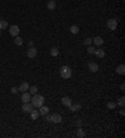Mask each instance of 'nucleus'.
<instances>
[{
	"label": "nucleus",
	"mask_w": 125,
	"mask_h": 138,
	"mask_svg": "<svg viewBox=\"0 0 125 138\" xmlns=\"http://www.w3.org/2000/svg\"><path fill=\"white\" fill-rule=\"evenodd\" d=\"M40 114H39V111L38 109H31V112H30V117H31V120H38V117H39Z\"/></svg>",
	"instance_id": "16"
},
{
	"label": "nucleus",
	"mask_w": 125,
	"mask_h": 138,
	"mask_svg": "<svg viewBox=\"0 0 125 138\" xmlns=\"http://www.w3.org/2000/svg\"><path fill=\"white\" fill-rule=\"evenodd\" d=\"M106 107L109 108V109H114V108L116 107V102H108L106 103Z\"/></svg>",
	"instance_id": "25"
},
{
	"label": "nucleus",
	"mask_w": 125,
	"mask_h": 138,
	"mask_svg": "<svg viewBox=\"0 0 125 138\" xmlns=\"http://www.w3.org/2000/svg\"><path fill=\"white\" fill-rule=\"evenodd\" d=\"M14 42H15V45H16V46H21L24 41H23V39H21V37H20V36L18 35V36H15V40H14Z\"/></svg>",
	"instance_id": "21"
},
{
	"label": "nucleus",
	"mask_w": 125,
	"mask_h": 138,
	"mask_svg": "<svg viewBox=\"0 0 125 138\" xmlns=\"http://www.w3.org/2000/svg\"><path fill=\"white\" fill-rule=\"evenodd\" d=\"M8 28V22L5 20H0V30H5Z\"/></svg>",
	"instance_id": "24"
},
{
	"label": "nucleus",
	"mask_w": 125,
	"mask_h": 138,
	"mask_svg": "<svg viewBox=\"0 0 125 138\" xmlns=\"http://www.w3.org/2000/svg\"><path fill=\"white\" fill-rule=\"evenodd\" d=\"M76 136H78V137H80V138H84V137H85V133L83 132V129H81V128H78Z\"/></svg>",
	"instance_id": "26"
},
{
	"label": "nucleus",
	"mask_w": 125,
	"mask_h": 138,
	"mask_svg": "<svg viewBox=\"0 0 125 138\" xmlns=\"http://www.w3.org/2000/svg\"><path fill=\"white\" fill-rule=\"evenodd\" d=\"M33 108H34V106L31 105L30 102H25V103H23V107H21V109H23V112H25V113H30Z\"/></svg>",
	"instance_id": "6"
},
{
	"label": "nucleus",
	"mask_w": 125,
	"mask_h": 138,
	"mask_svg": "<svg viewBox=\"0 0 125 138\" xmlns=\"http://www.w3.org/2000/svg\"><path fill=\"white\" fill-rule=\"evenodd\" d=\"M26 55H28L29 59H35L36 55H38V50H36L34 46H33V47H29V50L26 51Z\"/></svg>",
	"instance_id": "4"
},
{
	"label": "nucleus",
	"mask_w": 125,
	"mask_h": 138,
	"mask_svg": "<svg viewBox=\"0 0 125 138\" xmlns=\"http://www.w3.org/2000/svg\"><path fill=\"white\" fill-rule=\"evenodd\" d=\"M69 109H70L71 112H76L79 109H81V105H80V103H75V105L71 103V106L69 107Z\"/></svg>",
	"instance_id": "17"
},
{
	"label": "nucleus",
	"mask_w": 125,
	"mask_h": 138,
	"mask_svg": "<svg viewBox=\"0 0 125 138\" xmlns=\"http://www.w3.org/2000/svg\"><path fill=\"white\" fill-rule=\"evenodd\" d=\"M0 35H1V30H0Z\"/></svg>",
	"instance_id": "34"
},
{
	"label": "nucleus",
	"mask_w": 125,
	"mask_h": 138,
	"mask_svg": "<svg viewBox=\"0 0 125 138\" xmlns=\"http://www.w3.org/2000/svg\"><path fill=\"white\" fill-rule=\"evenodd\" d=\"M48 113H49V108L46 107V106H41V107H39V114L40 116H46Z\"/></svg>",
	"instance_id": "12"
},
{
	"label": "nucleus",
	"mask_w": 125,
	"mask_h": 138,
	"mask_svg": "<svg viewBox=\"0 0 125 138\" xmlns=\"http://www.w3.org/2000/svg\"><path fill=\"white\" fill-rule=\"evenodd\" d=\"M124 88H125V85H124V83H123V85H120V90H121V91H124Z\"/></svg>",
	"instance_id": "31"
},
{
	"label": "nucleus",
	"mask_w": 125,
	"mask_h": 138,
	"mask_svg": "<svg viewBox=\"0 0 125 138\" xmlns=\"http://www.w3.org/2000/svg\"><path fill=\"white\" fill-rule=\"evenodd\" d=\"M125 105V98L124 97H120L118 98V102H116V106H120V107H124Z\"/></svg>",
	"instance_id": "22"
},
{
	"label": "nucleus",
	"mask_w": 125,
	"mask_h": 138,
	"mask_svg": "<svg viewBox=\"0 0 125 138\" xmlns=\"http://www.w3.org/2000/svg\"><path fill=\"white\" fill-rule=\"evenodd\" d=\"M95 50H96L95 47H93V46H89V47H88V54H90V55H93L94 52H95Z\"/></svg>",
	"instance_id": "27"
},
{
	"label": "nucleus",
	"mask_w": 125,
	"mask_h": 138,
	"mask_svg": "<svg viewBox=\"0 0 125 138\" xmlns=\"http://www.w3.org/2000/svg\"><path fill=\"white\" fill-rule=\"evenodd\" d=\"M93 42V39H90V37H88V39H85V41H84V45L89 46L90 44Z\"/></svg>",
	"instance_id": "28"
},
{
	"label": "nucleus",
	"mask_w": 125,
	"mask_h": 138,
	"mask_svg": "<svg viewBox=\"0 0 125 138\" xmlns=\"http://www.w3.org/2000/svg\"><path fill=\"white\" fill-rule=\"evenodd\" d=\"M61 103L65 106V107H70L71 106V103H73V101H71V98L70 97H63L61 98Z\"/></svg>",
	"instance_id": "9"
},
{
	"label": "nucleus",
	"mask_w": 125,
	"mask_h": 138,
	"mask_svg": "<svg viewBox=\"0 0 125 138\" xmlns=\"http://www.w3.org/2000/svg\"><path fill=\"white\" fill-rule=\"evenodd\" d=\"M44 102H45V98H44V96H41V95H38V93L33 95V97H31V100H30V103L34 106V108L41 107V106L44 105Z\"/></svg>",
	"instance_id": "1"
},
{
	"label": "nucleus",
	"mask_w": 125,
	"mask_h": 138,
	"mask_svg": "<svg viewBox=\"0 0 125 138\" xmlns=\"http://www.w3.org/2000/svg\"><path fill=\"white\" fill-rule=\"evenodd\" d=\"M59 72H60V76L63 78H65V80H68V78L71 77V68L69 66H63Z\"/></svg>",
	"instance_id": "2"
},
{
	"label": "nucleus",
	"mask_w": 125,
	"mask_h": 138,
	"mask_svg": "<svg viewBox=\"0 0 125 138\" xmlns=\"http://www.w3.org/2000/svg\"><path fill=\"white\" fill-rule=\"evenodd\" d=\"M120 114H121V116H124V114H125V112H124V109H120Z\"/></svg>",
	"instance_id": "33"
},
{
	"label": "nucleus",
	"mask_w": 125,
	"mask_h": 138,
	"mask_svg": "<svg viewBox=\"0 0 125 138\" xmlns=\"http://www.w3.org/2000/svg\"><path fill=\"white\" fill-rule=\"evenodd\" d=\"M48 9H49V10H55V9H56V3H55V0H49V1H48Z\"/></svg>",
	"instance_id": "15"
},
{
	"label": "nucleus",
	"mask_w": 125,
	"mask_h": 138,
	"mask_svg": "<svg viewBox=\"0 0 125 138\" xmlns=\"http://www.w3.org/2000/svg\"><path fill=\"white\" fill-rule=\"evenodd\" d=\"M116 72H118L119 75H124V74H125V66H124V63H121V65H119V66L116 67Z\"/></svg>",
	"instance_id": "18"
},
{
	"label": "nucleus",
	"mask_w": 125,
	"mask_h": 138,
	"mask_svg": "<svg viewBox=\"0 0 125 138\" xmlns=\"http://www.w3.org/2000/svg\"><path fill=\"white\" fill-rule=\"evenodd\" d=\"M51 116V122L54 123H60L63 121L61 116L60 114H58V113H54V114H50Z\"/></svg>",
	"instance_id": "10"
},
{
	"label": "nucleus",
	"mask_w": 125,
	"mask_h": 138,
	"mask_svg": "<svg viewBox=\"0 0 125 138\" xmlns=\"http://www.w3.org/2000/svg\"><path fill=\"white\" fill-rule=\"evenodd\" d=\"M10 91H11V93H18L19 88H18V87H11V90H10Z\"/></svg>",
	"instance_id": "29"
},
{
	"label": "nucleus",
	"mask_w": 125,
	"mask_h": 138,
	"mask_svg": "<svg viewBox=\"0 0 125 138\" xmlns=\"http://www.w3.org/2000/svg\"><path fill=\"white\" fill-rule=\"evenodd\" d=\"M9 32H10V35L11 36H18L19 35V32H20V29H19V26L18 25H11L10 28H9Z\"/></svg>",
	"instance_id": "5"
},
{
	"label": "nucleus",
	"mask_w": 125,
	"mask_h": 138,
	"mask_svg": "<svg viewBox=\"0 0 125 138\" xmlns=\"http://www.w3.org/2000/svg\"><path fill=\"white\" fill-rule=\"evenodd\" d=\"M29 93H30L31 96L35 95V93H38V87L36 86H30L29 87Z\"/></svg>",
	"instance_id": "23"
},
{
	"label": "nucleus",
	"mask_w": 125,
	"mask_h": 138,
	"mask_svg": "<svg viewBox=\"0 0 125 138\" xmlns=\"http://www.w3.org/2000/svg\"><path fill=\"white\" fill-rule=\"evenodd\" d=\"M50 55L54 56V57H56V56L59 55V49H58V47H51V49H50Z\"/></svg>",
	"instance_id": "19"
},
{
	"label": "nucleus",
	"mask_w": 125,
	"mask_h": 138,
	"mask_svg": "<svg viewBox=\"0 0 125 138\" xmlns=\"http://www.w3.org/2000/svg\"><path fill=\"white\" fill-rule=\"evenodd\" d=\"M118 21H119V20H116V19H110V20H108V22H106L108 29L111 31L116 30V28H118Z\"/></svg>",
	"instance_id": "3"
},
{
	"label": "nucleus",
	"mask_w": 125,
	"mask_h": 138,
	"mask_svg": "<svg viewBox=\"0 0 125 138\" xmlns=\"http://www.w3.org/2000/svg\"><path fill=\"white\" fill-rule=\"evenodd\" d=\"M45 121H46V122H51V116H48V114H46V117H45Z\"/></svg>",
	"instance_id": "30"
},
{
	"label": "nucleus",
	"mask_w": 125,
	"mask_h": 138,
	"mask_svg": "<svg viewBox=\"0 0 125 138\" xmlns=\"http://www.w3.org/2000/svg\"><path fill=\"white\" fill-rule=\"evenodd\" d=\"M93 42L96 46H100V45H103L104 40H103V37H101V36H96V37H94V39H93Z\"/></svg>",
	"instance_id": "14"
},
{
	"label": "nucleus",
	"mask_w": 125,
	"mask_h": 138,
	"mask_svg": "<svg viewBox=\"0 0 125 138\" xmlns=\"http://www.w3.org/2000/svg\"><path fill=\"white\" fill-rule=\"evenodd\" d=\"M34 46V42L33 41H29V47H33Z\"/></svg>",
	"instance_id": "32"
},
{
	"label": "nucleus",
	"mask_w": 125,
	"mask_h": 138,
	"mask_svg": "<svg viewBox=\"0 0 125 138\" xmlns=\"http://www.w3.org/2000/svg\"><path fill=\"white\" fill-rule=\"evenodd\" d=\"M31 100V95L29 92H23V95H21V101H23V103H25V102H30Z\"/></svg>",
	"instance_id": "7"
},
{
	"label": "nucleus",
	"mask_w": 125,
	"mask_h": 138,
	"mask_svg": "<svg viewBox=\"0 0 125 138\" xmlns=\"http://www.w3.org/2000/svg\"><path fill=\"white\" fill-rule=\"evenodd\" d=\"M94 55H95L98 59H103V57L105 56V50H104V49H98V50H95Z\"/></svg>",
	"instance_id": "8"
},
{
	"label": "nucleus",
	"mask_w": 125,
	"mask_h": 138,
	"mask_svg": "<svg viewBox=\"0 0 125 138\" xmlns=\"http://www.w3.org/2000/svg\"><path fill=\"white\" fill-rule=\"evenodd\" d=\"M29 83L28 82H23L20 86H19V91H21V92H26L28 90H29Z\"/></svg>",
	"instance_id": "13"
},
{
	"label": "nucleus",
	"mask_w": 125,
	"mask_h": 138,
	"mask_svg": "<svg viewBox=\"0 0 125 138\" xmlns=\"http://www.w3.org/2000/svg\"><path fill=\"white\" fill-rule=\"evenodd\" d=\"M88 67H89V70H90L91 72H98V71H99V66H98V63H95V62H89V63H88Z\"/></svg>",
	"instance_id": "11"
},
{
	"label": "nucleus",
	"mask_w": 125,
	"mask_h": 138,
	"mask_svg": "<svg viewBox=\"0 0 125 138\" xmlns=\"http://www.w3.org/2000/svg\"><path fill=\"white\" fill-rule=\"evenodd\" d=\"M70 32L74 34V35L79 34V26L78 25H71V26H70Z\"/></svg>",
	"instance_id": "20"
}]
</instances>
